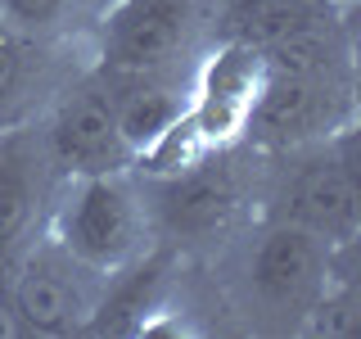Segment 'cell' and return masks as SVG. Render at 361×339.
Returning <instances> with one entry per match:
<instances>
[{"mask_svg":"<svg viewBox=\"0 0 361 339\" xmlns=\"http://www.w3.org/2000/svg\"><path fill=\"white\" fill-rule=\"evenodd\" d=\"M257 167H262V154L235 141L208 150L176 172H135L149 203L158 249H176V254L212 249L217 254L235 231H244L257 218Z\"/></svg>","mask_w":361,"mask_h":339,"instance_id":"7a4b0ae2","label":"cell"},{"mask_svg":"<svg viewBox=\"0 0 361 339\" xmlns=\"http://www.w3.org/2000/svg\"><path fill=\"white\" fill-rule=\"evenodd\" d=\"M113 280L118 276L95 271L90 263L73 258L59 240H50L41 231L9 263L5 299H9V312H14L18 331H27V335H82L99 321Z\"/></svg>","mask_w":361,"mask_h":339,"instance_id":"8992f818","label":"cell"},{"mask_svg":"<svg viewBox=\"0 0 361 339\" xmlns=\"http://www.w3.org/2000/svg\"><path fill=\"white\" fill-rule=\"evenodd\" d=\"M353 127H357V77L262 73L240 145L257 154H280V150H298V145L330 141V136Z\"/></svg>","mask_w":361,"mask_h":339,"instance_id":"52a82bcc","label":"cell"},{"mask_svg":"<svg viewBox=\"0 0 361 339\" xmlns=\"http://www.w3.org/2000/svg\"><path fill=\"white\" fill-rule=\"evenodd\" d=\"M212 41V0H109L90 28L104 77H190Z\"/></svg>","mask_w":361,"mask_h":339,"instance_id":"5b68a950","label":"cell"},{"mask_svg":"<svg viewBox=\"0 0 361 339\" xmlns=\"http://www.w3.org/2000/svg\"><path fill=\"white\" fill-rule=\"evenodd\" d=\"M353 131L298 150L262 154L257 167V218L302 226L325 244H357L361 235V190L353 167Z\"/></svg>","mask_w":361,"mask_h":339,"instance_id":"3957f363","label":"cell"},{"mask_svg":"<svg viewBox=\"0 0 361 339\" xmlns=\"http://www.w3.org/2000/svg\"><path fill=\"white\" fill-rule=\"evenodd\" d=\"M77 50H90V45L86 41H41L0 18V131L37 122L41 109L73 77L86 73L90 64H73Z\"/></svg>","mask_w":361,"mask_h":339,"instance_id":"9c48e42d","label":"cell"},{"mask_svg":"<svg viewBox=\"0 0 361 339\" xmlns=\"http://www.w3.org/2000/svg\"><path fill=\"white\" fill-rule=\"evenodd\" d=\"M113 100V118L127 141V150L140 158L154 141H163L190 113V77H104Z\"/></svg>","mask_w":361,"mask_h":339,"instance_id":"8fae6325","label":"cell"},{"mask_svg":"<svg viewBox=\"0 0 361 339\" xmlns=\"http://www.w3.org/2000/svg\"><path fill=\"white\" fill-rule=\"evenodd\" d=\"M41 145L50 167L63 177H99V172H127L135 167V154L127 150L113 118L109 86L99 82L95 68L73 77L37 118Z\"/></svg>","mask_w":361,"mask_h":339,"instance_id":"ba28073f","label":"cell"},{"mask_svg":"<svg viewBox=\"0 0 361 339\" xmlns=\"http://www.w3.org/2000/svg\"><path fill=\"white\" fill-rule=\"evenodd\" d=\"M45 235L109 276H127L149 254H158L149 203L131 167L99 177H63L45 213Z\"/></svg>","mask_w":361,"mask_h":339,"instance_id":"277c9868","label":"cell"},{"mask_svg":"<svg viewBox=\"0 0 361 339\" xmlns=\"http://www.w3.org/2000/svg\"><path fill=\"white\" fill-rule=\"evenodd\" d=\"M109 0H0V18L41 41H86Z\"/></svg>","mask_w":361,"mask_h":339,"instance_id":"7c38bea8","label":"cell"},{"mask_svg":"<svg viewBox=\"0 0 361 339\" xmlns=\"http://www.w3.org/2000/svg\"><path fill=\"white\" fill-rule=\"evenodd\" d=\"M353 254L357 244H325L302 226L253 218L217 249V263L226 276V299L244 316V326L302 335L334 276L353 271Z\"/></svg>","mask_w":361,"mask_h":339,"instance_id":"6da1fadb","label":"cell"},{"mask_svg":"<svg viewBox=\"0 0 361 339\" xmlns=\"http://www.w3.org/2000/svg\"><path fill=\"white\" fill-rule=\"evenodd\" d=\"M54 186L59 172L45 158L37 122L0 131V267H9L18 249L45 231Z\"/></svg>","mask_w":361,"mask_h":339,"instance_id":"30bf717a","label":"cell"}]
</instances>
